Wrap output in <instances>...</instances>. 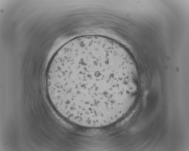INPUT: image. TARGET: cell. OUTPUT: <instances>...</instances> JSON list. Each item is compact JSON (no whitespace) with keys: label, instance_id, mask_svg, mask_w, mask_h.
<instances>
[{"label":"cell","instance_id":"cell-1","mask_svg":"<svg viewBox=\"0 0 189 151\" xmlns=\"http://www.w3.org/2000/svg\"><path fill=\"white\" fill-rule=\"evenodd\" d=\"M132 72L121 51L104 42L75 41L51 58L46 88L54 108L66 118L96 122L117 114L127 104Z\"/></svg>","mask_w":189,"mask_h":151}]
</instances>
